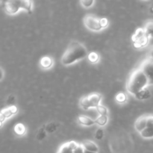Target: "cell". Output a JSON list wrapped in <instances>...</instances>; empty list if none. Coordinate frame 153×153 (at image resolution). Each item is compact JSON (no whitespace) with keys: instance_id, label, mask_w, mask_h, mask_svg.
<instances>
[{"instance_id":"cell-1","label":"cell","mask_w":153,"mask_h":153,"mask_svg":"<svg viewBox=\"0 0 153 153\" xmlns=\"http://www.w3.org/2000/svg\"><path fill=\"white\" fill-rule=\"evenodd\" d=\"M88 55L86 48L79 42H72L65 51L61 58L64 65H70L78 61L83 59Z\"/></svg>"},{"instance_id":"cell-2","label":"cell","mask_w":153,"mask_h":153,"mask_svg":"<svg viewBox=\"0 0 153 153\" xmlns=\"http://www.w3.org/2000/svg\"><path fill=\"white\" fill-rule=\"evenodd\" d=\"M149 85V80L146 75L140 68L134 70L130 76L127 84V90L131 94L135 95L136 94L146 88Z\"/></svg>"},{"instance_id":"cell-3","label":"cell","mask_w":153,"mask_h":153,"mask_svg":"<svg viewBox=\"0 0 153 153\" xmlns=\"http://www.w3.org/2000/svg\"><path fill=\"white\" fill-rule=\"evenodd\" d=\"M149 37L146 34L144 28H137L134 34H133L131 40L133 44L136 48L144 47L149 42Z\"/></svg>"},{"instance_id":"cell-4","label":"cell","mask_w":153,"mask_h":153,"mask_svg":"<svg viewBox=\"0 0 153 153\" xmlns=\"http://www.w3.org/2000/svg\"><path fill=\"white\" fill-rule=\"evenodd\" d=\"M102 96L98 93H94L87 97H83L80 101V105L85 109H88L89 108H97L100 105V102L101 101Z\"/></svg>"},{"instance_id":"cell-5","label":"cell","mask_w":153,"mask_h":153,"mask_svg":"<svg viewBox=\"0 0 153 153\" xmlns=\"http://www.w3.org/2000/svg\"><path fill=\"white\" fill-rule=\"evenodd\" d=\"M86 27L93 31H100L102 28L101 24V18H98L94 15H87L84 19Z\"/></svg>"},{"instance_id":"cell-6","label":"cell","mask_w":153,"mask_h":153,"mask_svg":"<svg viewBox=\"0 0 153 153\" xmlns=\"http://www.w3.org/2000/svg\"><path fill=\"white\" fill-rule=\"evenodd\" d=\"M149 80V85H153V58H149L143 62L140 67Z\"/></svg>"},{"instance_id":"cell-7","label":"cell","mask_w":153,"mask_h":153,"mask_svg":"<svg viewBox=\"0 0 153 153\" xmlns=\"http://www.w3.org/2000/svg\"><path fill=\"white\" fill-rule=\"evenodd\" d=\"M21 8V0H9L4 1V10L9 14L17 13Z\"/></svg>"},{"instance_id":"cell-8","label":"cell","mask_w":153,"mask_h":153,"mask_svg":"<svg viewBox=\"0 0 153 153\" xmlns=\"http://www.w3.org/2000/svg\"><path fill=\"white\" fill-rule=\"evenodd\" d=\"M78 143L75 141H70L64 143L58 150V153H74L75 149L77 147Z\"/></svg>"},{"instance_id":"cell-9","label":"cell","mask_w":153,"mask_h":153,"mask_svg":"<svg viewBox=\"0 0 153 153\" xmlns=\"http://www.w3.org/2000/svg\"><path fill=\"white\" fill-rule=\"evenodd\" d=\"M17 112V108L16 106H10V107L4 108L1 111V115H0V120H1V124H2L3 121L7 118L10 117L12 115L15 114Z\"/></svg>"},{"instance_id":"cell-10","label":"cell","mask_w":153,"mask_h":153,"mask_svg":"<svg viewBox=\"0 0 153 153\" xmlns=\"http://www.w3.org/2000/svg\"><path fill=\"white\" fill-rule=\"evenodd\" d=\"M134 126H135V129L140 133L143 130H144L146 128V116H142L139 117L136 120Z\"/></svg>"},{"instance_id":"cell-11","label":"cell","mask_w":153,"mask_h":153,"mask_svg":"<svg viewBox=\"0 0 153 153\" xmlns=\"http://www.w3.org/2000/svg\"><path fill=\"white\" fill-rule=\"evenodd\" d=\"M82 146H83V148L85 150L90 151V152L97 153L99 151L98 146L96 145V143H94L91 140H85V141L82 142Z\"/></svg>"},{"instance_id":"cell-12","label":"cell","mask_w":153,"mask_h":153,"mask_svg":"<svg viewBox=\"0 0 153 153\" xmlns=\"http://www.w3.org/2000/svg\"><path fill=\"white\" fill-rule=\"evenodd\" d=\"M134 96H135L136 99H137V100H145L150 98L151 93L147 88H143V90H141L140 91H139V92L137 93V94H136Z\"/></svg>"},{"instance_id":"cell-13","label":"cell","mask_w":153,"mask_h":153,"mask_svg":"<svg viewBox=\"0 0 153 153\" xmlns=\"http://www.w3.org/2000/svg\"><path fill=\"white\" fill-rule=\"evenodd\" d=\"M78 121L80 124L84 126H92L94 124L96 123V121L94 120L91 118L88 117L87 116H83V115H81V116L78 117Z\"/></svg>"},{"instance_id":"cell-14","label":"cell","mask_w":153,"mask_h":153,"mask_svg":"<svg viewBox=\"0 0 153 153\" xmlns=\"http://www.w3.org/2000/svg\"><path fill=\"white\" fill-rule=\"evenodd\" d=\"M52 64H53V62H52V58L48 56L43 57V58H41V61H40V64H41L42 67L45 69H48L52 67Z\"/></svg>"},{"instance_id":"cell-15","label":"cell","mask_w":153,"mask_h":153,"mask_svg":"<svg viewBox=\"0 0 153 153\" xmlns=\"http://www.w3.org/2000/svg\"><path fill=\"white\" fill-rule=\"evenodd\" d=\"M21 8L25 9L28 13H31L32 11V2L28 0H21Z\"/></svg>"},{"instance_id":"cell-16","label":"cell","mask_w":153,"mask_h":153,"mask_svg":"<svg viewBox=\"0 0 153 153\" xmlns=\"http://www.w3.org/2000/svg\"><path fill=\"white\" fill-rule=\"evenodd\" d=\"M140 135L144 138H152L153 137V127H146L144 130L140 132Z\"/></svg>"},{"instance_id":"cell-17","label":"cell","mask_w":153,"mask_h":153,"mask_svg":"<svg viewBox=\"0 0 153 153\" xmlns=\"http://www.w3.org/2000/svg\"><path fill=\"white\" fill-rule=\"evenodd\" d=\"M144 30L146 34L149 37H153V20L148 21L144 27Z\"/></svg>"},{"instance_id":"cell-18","label":"cell","mask_w":153,"mask_h":153,"mask_svg":"<svg viewBox=\"0 0 153 153\" xmlns=\"http://www.w3.org/2000/svg\"><path fill=\"white\" fill-rule=\"evenodd\" d=\"M14 131L16 134L18 135H22L25 134V128L23 124L18 123L14 127Z\"/></svg>"},{"instance_id":"cell-19","label":"cell","mask_w":153,"mask_h":153,"mask_svg":"<svg viewBox=\"0 0 153 153\" xmlns=\"http://www.w3.org/2000/svg\"><path fill=\"white\" fill-rule=\"evenodd\" d=\"M96 123L98 124V125L101 126H105L108 122V116H100L97 120H96Z\"/></svg>"},{"instance_id":"cell-20","label":"cell","mask_w":153,"mask_h":153,"mask_svg":"<svg viewBox=\"0 0 153 153\" xmlns=\"http://www.w3.org/2000/svg\"><path fill=\"white\" fill-rule=\"evenodd\" d=\"M97 110L98 111V113L100 114V116H107L108 114V109L106 108L105 106L102 105H100L97 106Z\"/></svg>"},{"instance_id":"cell-21","label":"cell","mask_w":153,"mask_h":153,"mask_svg":"<svg viewBox=\"0 0 153 153\" xmlns=\"http://www.w3.org/2000/svg\"><path fill=\"white\" fill-rule=\"evenodd\" d=\"M88 59L92 63H96L99 60V55L98 54L96 53V52H91L88 55Z\"/></svg>"},{"instance_id":"cell-22","label":"cell","mask_w":153,"mask_h":153,"mask_svg":"<svg viewBox=\"0 0 153 153\" xmlns=\"http://www.w3.org/2000/svg\"><path fill=\"white\" fill-rule=\"evenodd\" d=\"M116 100L118 102H124L126 101V95L124 93H120L116 96Z\"/></svg>"},{"instance_id":"cell-23","label":"cell","mask_w":153,"mask_h":153,"mask_svg":"<svg viewBox=\"0 0 153 153\" xmlns=\"http://www.w3.org/2000/svg\"><path fill=\"white\" fill-rule=\"evenodd\" d=\"M80 2H81V4L84 6V7H91L93 4H94V1H93V0H82Z\"/></svg>"},{"instance_id":"cell-24","label":"cell","mask_w":153,"mask_h":153,"mask_svg":"<svg viewBox=\"0 0 153 153\" xmlns=\"http://www.w3.org/2000/svg\"><path fill=\"white\" fill-rule=\"evenodd\" d=\"M146 127H153V115L146 116Z\"/></svg>"},{"instance_id":"cell-25","label":"cell","mask_w":153,"mask_h":153,"mask_svg":"<svg viewBox=\"0 0 153 153\" xmlns=\"http://www.w3.org/2000/svg\"><path fill=\"white\" fill-rule=\"evenodd\" d=\"M96 138L98 140H101L103 137V130L102 128H98L95 134Z\"/></svg>"},{"instance_id":"cell-26","label":"cell","mask_w":153,"mask_h":153,"mask_svg":"<svg viewBox=\"0 0 153 153\" xmlns=\"http://www.w3.org/2000/svg\"><path fill=\"white\" fill-rule=\"evenodd\" d=\"M84 150H85V149L82 146V144H78L77 147L75 149L74 153H84Z\"/></svg>"},{"instance_id":"cell-27","label":"cell","mask_w":153,"mask_h":153,"mask_svg":"<svg viewBox=\"0 0 153 153\" xmlns=\"http://www.w3.org/2000/svg\"><path fill=\"white\" fill-rule=\"evenodd\" d=\"M101 24L102 26V28H105L108 25V19L106 18H101Z\"/></svg>"},{"instance_id":"cell-28","label":"cell","mask_w":153,"mask_h":153,"mask_svg":"<svg viewBox=\"0 0 153 153\" xmlns=\"http://www.w3.org/2000/svg\"><path fill=\"white\" fill-rule=\"evenodd\" d=\"M149 57L150 58H153V47L149 50Z\"/></svg>"},{"instance_id":"cell-29","label":"cell","mask_w":153,"mask_h":153,"mask_svg":"<svg viewBox=\"0 0 153 153\" xmlns=\"http://www.w3.org/2000/svg\"><path fill=\"white\" fill-rule=\"evenodd\" d=\"M84 153H96V152H90V151H88V150H84Z\"/></svg>"},{"instance_id":"cell-30","label":"cell","mask_w":153,"mask_h":153,"mask_svg":"<svg viewBox=\"0 0 153 153\" xmlns=\"http://www.w3.org/2000/svg\"><path fill=\"white\" fill-rule=\"evenodd\" d=\"M1 79L3 78V71H2V70H1Z\"/></svg>"}]
</instances>
